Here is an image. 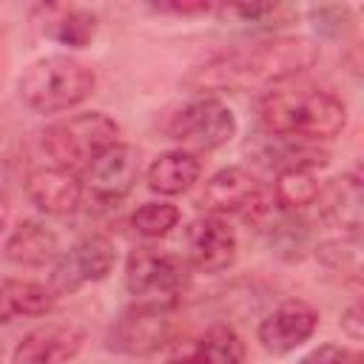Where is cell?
Wrapping results in <instances>:
<instances>
[{"instance_id":"44dd1931","label":"cell","mask_w":364,"mask_h":364,"mask_svg":"<svg viewBox=\"0 0 364 364\" xmlns=\"http://www.w3.org/2000/svg\"><path fill=\"white\" fill-rule=\"evenodd\" d=\"M43 20L40 28L46 37H51L60 46L68 48H85L97 34V17L77 6H46L40 9Z\"/></svg>"},{"instance_id":"ffe728a7","label":"cell","mask_w":364,"mask_h":364,"mask_svg":"<svg viewBox=\"0 0 364 364\" xmlns=\"http://www.w3.org/2000/svg\"><path fill=\"white\" fill-rule=\"evenodd\" d=\"M202 173V165L196 159V154L191 151H168V154H159L151 165H148V188L154 193H162V196H179L185 191H191L196 185Z\"/></svg>"},{"instance_id":"ac0fdd59","label":"cell","mask_w":364,"mask_h":364,"mask_svg":"<svg viewBox=\"0 0 364 364\" xmlns=\"http://www.w3.org/2000/svg\"><path fill=\"white\" fill-rule=\"evenodd\" d=\"M60 236L43 225V222H20L9 242H6V259H11L14 264H23V267H43V264H51L60 259Z\"/></svg>"},{"instance_id":"4316f807","label":"cell","mask_w":364,"mask_h":364,"mask_svg":"<svg viewBox=\"0 0 364 364\" xmlns=\"http://www.w3.org/2000/svg\"><path fill=\"white\" fill-rule=\"evenodd\" d=\"M154 9L162 11V14H179V17H191V14H205V11H210L208 3H159V6H154Z\"/></svg>"},{"instance_id":"30bf717a","label":"cell","mask_w":364,"mask_h":364,"mask_svg":"<svg viewBox=\"0 0 364 364\" xmlns=\"http://www.w3.org/2000/svg\"><path fill=\"white\" fill-rule=\"evenodd\" d=\"M136 179H139V151L134 145L117 142L82 173V196L88 193L94 202L117 205L134 191Z\"/></svg>"},{"instance_id":"8992f818","label":"cell","mask_w":364,"mask_h":364,"mask_svg":"<svg viewBox=\"0 0 364 364\" xmlns=\"http://www.w3.org/2000/svg\"><path fill=\"white\" fill-rule=\"evenodd\" d=\"M176 316L165 304H128L108 327V347L122 355H151L173 341Z\"/></svg>"},{"instance_id":"484cf974","label":"cell","mask_w":364,"mask_h":364,"mask_svg":"<svg viewBox=\"0 0 364 364\" xmlns=\"http://www.w3.org/2000/svg\"><path fill=\"white\" fill-rule=\"evenodd\" d=\"M361 304L355 301V304H350L344 313H341V330L353 338V341H358L361 336H364V327H361Z\"/></svg>"},{"instance_id":"e0dca14e","label":"cell","mask_w":364,"mask_h":364,"mask_svg":"<svg viewBox=\"0 0 364 364\" xmlns=\"http://www.w3.org/2000/svg\"><path fill=\"white\" fill-rule=\"evenodd\" d=\"M318 199L324 202V216L333 228L341 230V236H358L361 230V173L350 171L341 173L338 179H333V185L327 191L318 193Z\"/></svg>"},{"instance_id":"7402d4cb","label":"cell","mask_w":364,"mask_h":364,"mask_svg":"<svg viewBox=\"0 0 364 364\" xmlns=\"http://www.w3.org/2000/svg\"><path fill=\"white\" fill-rule=\"evenodd\" d=\"M216 14L225 23H236L242 28L276 31V28L290 26L299 17V9L287 3H253V6H222L216 9Z\"/></svg>"},{"instance_id":"ba28073f","label":"cell","mask_w":364,"mask_h":364,"mask_svg":"<svg viewBox=\"0 0 364 364\" xmlns=\"http://www.w3.org/2000/svg\"><path fill=\"white\" fill-rule=\"evenodd\" d=\"M199 202L213 216H233V213H239V216H245L253 225L276 205L273 193H267V188L250 171L236 168V165L216 171L205 182Z\"/></svg>"},{"instance_id":"d4e9b609","label":"cell","mask_w":364,"mask_h":364,"mask_svg":"<svg viewBox=\"0 0 364 364\" xmlns=\"http://www.w3.org/2000/svg\"><path fill=\"white\" fill-rule=\"evenodd\" d=\"M299 364H364L358 350L341 347V344H321L313 353H307Z\"/></svg>"},{"instance_id":"603a6c76","label":"cell","mask_w":364,"mask_h":364,"mask_svg":"<svg viewBox=\"0 0 364 364\" xmlns=\"http://www.w3.org/2000/svg\"><path fill=\"white\" fill-rule=\"evenodd\" d=\"M321 193V182L316 176V171H282L276 173V185H273V202L282 210H301L313 202H318Z\"/></svg>"},{"instance_id":"7c38bea8","label":"cell","mask_w":364,"mask_h":364,"mask_svg":"<svg viewBox=\"0 0 364 364\" xmlns=\"http://www.w3.org/2000/svg\"><path fill=\"white\" fill-rule=\"evenodd\" d=\"M318 327V313L301 299L282 301L276 310H270L256 330L259 344L273 355H287L296 347H301Z\"/></svg>"},{"instance_id":"83f0119b","label":"cell","mask_w":364,"mask_h":364,"mask_svg":"<svg viewBox=\"0 0 364 364\" xmlns=\"http://www.w3.org/2000/svg\"><path fill=\"white\" fill-rule=\"evenodd\" d=\"M6 68H9V54H6V46H3V40H0V82H3V77H6Z\"/></svg>"},{"instance_id":"f1b7e54d","label":"cell","mask_w":364,"mask_h":364,"mask_svg":"<svg viewBox=\"0 0 364 364\" xmlns=\"http://www.w3.org/2000/svg\"><path fill=\"white\" fill-rule=\"evenodd\" d=\"M6 219H9V205H6V196L0 193V233L6 228Z\"/></svg>"},{"instance_id":"8fae6325","label":"cell","mask_w":364,"mask_h":364,"mask_svg":"<svg viewBox=\"0 0 364 364\" xmlns=\"http://www.w3.org/2000/svg\"><path fill=\"white\" fill-rule=\"evenodd\" d=\"M247 154L259 165H264L276 173H282V171H318L330 162V151L321 142L270 134V131L256 134L247 142Z\"/></svg>"},{"instance_id":"4fadbf2b","label":"cell","mask_w":364,"mask_h":364,"mask_svg":"<svg viewBox=\"0 0 364 364\" xmlns=\"http://www.w3.org/2000/svg\"><path fill=\"white\" fill-rule=\"evenodd\" d=\"M239 239L222 216H199L188 228V262L202 273H222L236 262Z\"/></svg>"},{"instance_id":"5bb4252c","label":"cell","mask_w":364,"mask_h":364,"mask_svg":"<svg viewBox=\"0 0 364 364\" xmlns=\"http://www.w3.org/2000/svg\"><path fill=\"white\" fill-rule=\"evenodd\" d=\"M82 341L85 333L74 324H43L17 344L11 364H71Z\"/></svg>"},{"instance_id":"7a4b0ae2","label":"cell","mask_w":364,"mask_h":364,"mask_svg":"<svg viewBox=\"0 0 364 364\" xmlns=\"http://www.w3.org/2000/svg\"><path fill=\"white\" fill-rule=\"evenodd\" d=\"M256 108L264 131L313 142L333 139L347 125L344 100L301 74L267 85Z\"/></svg>"},{"instance_id":"9c48e42d","label":"cell","mask_w":364,"mask_h":364,"mask_svg":"<svg viewBox=\"0 0 364 364\" xmlns=\"http://www.w3.org/2000/svg\"><path fill=\"white\" fill-rule=\"evenodd\" d=\"M114 264H117L114 242L108 236H100V233L85 236V239L74 242L65 253H60L48 287L57 296L74 293L91 282H102L114 270Z\"/></svg>"},{"instance_id":"5b68a950","label":"cell","mask_w":364,"mask_h":364,"mask_svg":"<svg viewBox=\"0 0 364 364\" xmlns=\"http://www.w3.org/2000/svg\"><path fill=\"white\" fill-rule=\"evenodd\" d=\"M188 282V262L168 250L136 247L125 262V290L142 304L176 307Z\"/></svg>"},{"instance_id":"6da1fadb","label":"cell","mask_w":364,"mask_h":364,"mask_svg":"<svg viewBox=\"0 0 364 364\" xmlns=\"http://www.w3.org/2000/svg\"><path fill=\"white\" fill-rule=\"evenodd\" d=\"M318 60V48L301 37H276L233 48L202 63L191 74L196 91H247L299 77Z\"/></svg>"},{"instance_id":"2e32d148","label":"cell","mask_w":364,"mask_h":364,"mask_svg":"<svg viewBox=\"0 0 364 364\" xmlns=\"http://www.w3.org/2000/svg\"><path fill=\"white\" fill-rule=\"evenodd\" d=\"M245 344L228 324H213L205 333L176 341L165 364H242Z\"/></svg>"},{"instance_id":"3957f363","label":"cell","mask_w":364,"mask_h":364,"mask_svg":"<svg viewBox=\"0 0 364 364\" xmlns=\"http://www.w3.org/2000/svg\"><path fill=\"white\" fill-rule=\"evenodd\" d=\"M97 77L91 65L68 54H48L34 60L17 80L20 100L37 114H57L91 97Z\"/></svg>"},{"instance_id":"cb8c5ba5","label":"cell","mask_w":364,"mask_h":364,"mask_svg":"<svg viewBox=\"0 0 364 364\" xmlns=\"http://www.w3.org/2000/svg\"><path fill=\"white\" fill-rule=\"evenodd\" d=\"M182 213L171 202H145L131 213V228L145 239H162L179 225Z\"/></svg>"},{"instance_id":"d6986e66","label":"cell","mask_w":364,"mask_h":364,"mask_svg":"<svg viewBox=\"0 0 364 364\" xmlns=\"http://www.w3.org/2000/svg\"><path fill=\"white\" fill-rule=\"evenodd\" d=\"M57 293L31 279L0 276V324H9L23 316H43L54 307Z\"/></svg>"},{"instance_id":"9a60e30c","label":"cell","mask_w":364,"mask_h":364,"mask_svg":"<svg viewBox=\"0 0 364 364\" xmlns=\"http://www.w3.org/2000/svg\"><path fill=\"white\" fill-rule=\"evenodd\" d=\"M26 193L43 213L65 216L74 213L82 202V176L57 165H43L28 173Z\"/></svg>"},{"instance_id":"277c9868","label":"cell","mask_w":364,"mask_h":364,"mask_svg":"<svg viewBox=\"0 0 364 364\" xmlns=\"http://www.w3.org/2000/svg\"><path fill=\"white\" fill-rule=\"evenodd\" d=\"M119 142V125L102 111H85L51 122L43 131V148L57 168L85 173L108 148Z\"/></svg>"},{"instance_id":"52a82bcc","label":"cell","mask_w":364,"mask_h":364,"mask_svg":"<svg viewBox=\"0 0 364 364\" xmlns=\"http://www.w3.org/2000/svg\"><path fill=\"white\" fill-rule=\"evenodd\" d=\"M168 136L182 151H213L236 136L233 111L216 97H199L179 108L168 122Z\"/></svg>"}]
</instances>
